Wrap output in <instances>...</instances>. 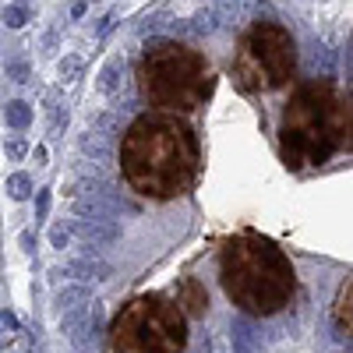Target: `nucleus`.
Instances as JSON below:
<instances>
[{"label":"nucleus","mask_w":353,"mask_h":353,"mask_svg":"<svg viewBox=\"0 0 353 353\" xmlns=\"http://www.w3.org/2000/svg\"><path fill=\"white\" fill-rule=\"evenodd\" d=\"M43 46H46V50H53V46H57V32H53V28L43 36Z\"/></svg>","instance_id":"473e14b6"},{"label":"nucleus","mask_w":353,"mask_h":353,"mask_svg":"<svg viewBox=\"0 0 353 353\" xmlns=\"http://www.w3.org/2000/svg\"><path fill=\"white\" fill-rule=\"evenodd\" d=\"M68 241H71V233H68V226H64V223H57V226L50 230V244H53L57 251H64V248H68Z\"/></svg>","instance_id":"393cba45"},{"label":"nucleus","mask_w":353,"mask_h":353,"mask_svg":"<svg viewBox=\"0 0 353 353\" xmlns=\"http://www.w3.org/2000/svg\"><path fill=\"white\" fill-rule=\"evenodd\" d=\"M176 307H181L184 318H205V311H209V290H205V283L194 276L181 279V286H176Z\"/></svg>","instance_id":"6e6552de"},{"label":"nucleus","mask_w":353,"mask_h":353,"mask_svg":"<svg viewBox=\"0 0 353 353\" xmlns=\"http://www.w3.org/2000/svg\"><path fill=\"white\" fill-rule=\"evenodd\" d=\"M0 321H4V325H8L11 332H18V318H14L11 311H0Z\"/></svg>","instance_id":"c756f323"},{"label":"nucleus","mask_w":353,"mask_h":353,"mask_svg":"<svg viewBox=\"0 0 353 353\" xmlns=\"http://www.w3.org/2000/svg\"><path fill=\"white\" fill-rule=\"evenodd\" d=\"M201 166L198 134L181 113H138L121 138V173L141 194L170 201L194 188Z\"/></svg>","instance_id":"f257e3e1"},{"label":"nucleus","mask_w":353,"mask_h":353,"mask_svg":"<svg viewBox=\"0 0 353 353\" xmlns=\"http://www.w3.org/2000/svg\"><path fill=\"white\" fill-rule=\"evenodd\" d=\"M212 14H216L219 28H223V25H233V14H237V0H212Z\"/></svg>","instance_id":"412c9836"},{"label":"nucleus","mask_w":353,"mask_h":353,"mask_svg":"<svg viewBox=\"0 0 353 353\" xmlns=\"http://www.w3.org/2000/svg\"><path fill=\"white\" fill-rule=\"evenodd\" d=\"M85 14V0H74V4H71V18H81Z\"/></svg>","instance_id":"2f4dec72"},{"label":"nucleus","mask_w":353,"mask_h":353,"mask_svg":"<svg viewBox=\"0 0 353 353\" xmlns=\"http://www.w3.org/2000/svg\"><path fill=\"white\" fill-rule=\"evenodd\" d=\"M254 14H258V18H272V8H269V4H258Z\"/></svg>","instance_id":"72a5a7b5"},{"label":"nucleus","mask_w":353,"mask_h":353,"mask_svg":"<svg viewBox=\"0 0 353 353\" xmlns=\"http://www.w3.org/2000/svg\"><path fill=\"white\" fill-rule=\"evenodd\" d=\"M14 4H25V0H14Z\"/></svg>","instance_id":"f704fd0d"},{"label":"nucleus","mask_w":353,"mask_h":353,"mask_svg":"<svg viewBox=\"0 0 353 353\" xmlns=\"http://www.w3.org/2000/svg\"><path fill=\"white\" fill-rule=\"evenodd\" d=\"M4 152H8V159H14V163H18V159H25V156H28V145H25V138H11V141L4 145Z\"/></svg>","instance_id":"a878e982"},{"label":"nucleus","mask_w":353,"mask_h":353,"mask_svg":"<svg viewBox=\"0 0 353 353\" xmlns=\"http://www.w3.org/2000/svg\"><path fill=\"white\" fill-rule=\"evenodd\" d=\"M201 353H226V336H223V332L209 336V343L201 346Z\"/></svg>","instance_id":"bb28decb"},{"label":"nucleus","mask_w":353,"mask_h":353,"mask_svg":"<svg viewBox=\"0 0 353 353\" xmlns=\"http://www.w3.org/2000/svg\"><path fill=\"white\" fill-rule=\"evenodd\" d=\"M8 194H11V201H25L28 194H32V176L28 173H11L8 176Z\"/></svg>","instance_id":"a211bd4d"},{"label":"nucleus","mask_w":353,"mask_h":353,"mask_svg":"<svg viewBox=\"0 0 353 353\" xmlns=\"http://www.w3.org/2000/svg\"><path fill=\"white\" fill-rule=\"evenodd\" d=\"M350 141V96L329 78L293 88L279 117V159L286 170L325 166Z\"/></svg>","instance_id":"f03ea898"},{"label":"nucleus","mask_w":353,"mask_h":353,"mask_svg":"<svg viewBox=\"0 0 353 353\" xmlns=\"http://www.w3.org/2000/svg\"><path fill=\"white\" fill-rule=\"evenodd\" d=\"M219 283L230 304H237L248 318L279 314L297 293L293 261L261 233H237L223 244Z\"/></svg>","instance_id":"7ed1b4c3"},{"label":"nucleus","mask_w":353,"mask_h":353,"mask_svg":"<svg viewBox=\"0 0 353 353\" xmlns=\"http://www.w3.org/2000/svg\"><path fill=\"white\" fill-rule=\"evenodd\" d=\"M297 71V39L276 18H258L241 36L230 64V78L241 92H272L283 88Z\"/></svg>","instance_id":"39448f33"},{"label":"nucleus","mask_w":353,"mask_h":353,"mask_svg":"<svg viewBox=\"0 0 353 353\" xmlns=\"http://www.w3.org/2000/svg\"><path fill=\"white\" fill-rule=\"evenodd\" d=\"M81 152H85V156H92L96 163H106L110 152H113V141L99 138L96 131H85V134H81Z\"/></svg>","instance_id":"4468645a"},{"label":"nucleus","mask_w":353,"mask_h":353,"mask_svg":"<svg viewBox=\"0 0 353 353\" xmlns=\"http://www.w3.org/2000/svg\"><path fill=\"white\" fill-rule=\"evenodd\" d=\"M0 21H4L8 28H21V25H28V11H25L21 4H11V8L4 11V18H0Z\"/></svg>","instance_id":"5701e85b"},{"label":"nucleus","mask_w":353,"mask_h":353,"mask_svg":"<svg viewBox=\"0 0 353 353\" xmlns=\"http://www.w3.org/2000/svg\"><path fill=\"white\" fill-rule=\"evenodd\" d=\"M68 233H78L88 248H106L113 241H121V226L113 219H74L68 223Z\"/></svg>","instance_id":"0eeeda50"},{"label":"nucleus","mask_w":353,"mask_h":353,"mask_svg":"<svg viewBox=\"0 0 353 353\" xmlns=\"http://www.w3.org/2000/svg\"><path fill=\"white\" fill-rule=\"evenodd\" d=\"M88 131H96L106 141H117V134H121V117L117 113H96L92 124H88Z\"/></svg>","instance_id":"2eb2a0df"},{"label":"nucleus","mask_w":353,"mask_h":353,"mask_svg":"<svg viewBox=\"0 0 353 353\" xmlns=\"http://www.w3.org/2000/svg\"><path fill=\"white\" fill-rule=\"evenodd\" d=\"M113 25H117V14H113V11H110V14H103V18H99V25H96V36L103 39V36L110 32V28H113Z\"/></svg>","instance_id":"cd10ccee"},{"label":"nucleus","mask_w":353,"mask_h":353,"mask_svg":"<svg viewBox=\"0 0 353 353\" xmlns=\"http://www.w3.org/2000/svg\"><path fill=\"white\" fill-rule=\"evenodd\" d=\"M68 106H61L57 99H50L46 103V128H50V138H61L64 134V128H68Z\"/></svg>","instance_id":"dca6fc26"},{"label":"nucleus","mask_w":353,"mask_h":353,"mask_svg":"<svg viewBox=\"0 0 353 353\" xmlns=\"http://www.w3.org/2000/svg\"><path fill=\"white\" fill-rule=\"evenodd\" d=\"M350 301H353V276H346L336 290V304H332V318H336V325L339 332L350 336V325H353V318H350Z\"/></svg>","instance_id":"9d476101"},{"label":"nucleus","mask_w":353,"mask_h":353,"mask_svg":"<svg viewBox=\"0 0 353 353\" xmlns=\"http://www.w3.org/2000/svg\"><path fill=\"white\" fill-rule=\"evenodd\" d=\"M188 321L176 301L141 293L110 321V353H184Z\"/></svg>","instance_id":"423d86ee"},{"label":"nucleus","mask_w":353,"mask_h":353,"mask_svg":"<svg viewBox=\"0 0 353 353\" xmlns=\"http://www.w3.org/2000/svg\"><path fill=\"white\" fill-rule=\"evenodd\" d=\"M230 339H233V353H254V350L261 346V339H258V332L251 329L248 314H241L237 321H233V329H230Z\"/></svg>","instance_id":"9b49d317"},{"label":"nucleus","mask_w":353,"mask_h":353,"mask_svg":"<svg viewBox=\"0 0 353 353\" xmlns=\"http://www.w3.org/2000/svg\"><path fill=\"white\" fill-rule=\"evenodd\" d=\"M57 74H61V81H64V85L78 81V74H81V57H78V53H68L64 61L57 64Z\"/></svg>","instance_id":"aec40b11"},{"label":"nucleus","mask_w":353,"mask_h":353,"mask_svg":"<svg viewBox=\"0 0 353 353\" xmlns=\"http://www.w3.org/2000/svg\"><path fill=\"white\" fill-rule=\"evenodd\" d=\"M32 156H36V166H46V156H50V152H46V145H36V152H32Z\"/></svg>","instance_id":"7c9ffc66"},{"label":"nucleus","mask_w":353,"mask_h":353,"mask_svg":"<svg viewBox=\"0 0 353 353\" xmlns=\"http://www.w3.org/2000/svg\"><path fill=\"white\" fill-rule=\"evenodd\" d=\"M4 74H8L11 81L25 85L28 78H32V68H28V61H11V64H4Z\"/></svg>","instance_id":"4be33fe9"},{"label":"nucleus","mask_w":353,"mask_h":353,"mask_svg":"<svg viewBox=\"0 0 353 353\" xmlns=\"http://www.w3.org/2000/svg\"><path fill=\"white\" fill-rule=\"evenodd\" d=\"M18 244H21V251L32 254V251H36V233H32V230H25L21 237H18Z\"/></svg>","instance_id":"c85d7f7f"},{"label":"nucleus","mask_w":353,"mask_h":353,"mask_svg":"<svg viewBox=\"0 0 353 353\" xmlns=\"http://www.w3.org/2000/svg\"><path fill=\"white\" fill-rule=\"evenodd\" d=\"M4 124L14 128V131H25L28 124H32V106H28L25 99H11L4 106Z\"/></svg>","instance_id":"ddd939ff"},{"label":"nucleus","mask_w":353,"mask_h":353,"mask_svg":"<svg viewBox=\"0 0 353 353\" xmlns=\"http://www.w3.org/2000/svg\"><path fill=\"white\" fill-rule=\"evenodd\" d=\"M50 201H53V191L50 188H39L36 191V223L50 216Z\"/></svg>","instance_id":"b1692460"},{"label":"nucleus","mask_w":353,"mask_h":353,"mask_svg":"<svg viewBox=\"0 0 353 353\" xmlns=\"http://www.w3.org/2000/svg\"><path fill=\"white\" fill-rule=\"evenodd\" d=\"M88 297H92V290L88 286H68V290H61L57 293V311H68V307H78V304H85Z\"/></svg>","instance_id":"f3484780"},{"label":"nucleus","mask_w":353,"mask_h":353,"mask_svg":"<svg viewBox=\"0 0 353 353\" xmlns=\"http://www.w3.org/2000/svg\"><path fill=\"white\" fill-rule=\"evenodd\" d=\"M216 28H219V21H216L212 8H201V11L191 18V32H198V36H212Z\"/></svg>","instance_id":"6ab92c4d"},{"label":"nucleus","mask_w":353,"mask_h":353,"mask_svg":"<svg viewBox=\"0 0 353 353\" xmlns=\"http://www.w3.org/2000/svg\"><path fill=\"white\" fill-rule=\"evenodd\" d=\"M110 272H113L110 265L96 258V248L68 261V276H78V279H85V283H88V279H110Z\"/></svg>","instance_id":"1a4fd4ad"},{"label":"nucleus","mask_w":353,"mask_h":353,"mask_svg":"<svg viewBox=\"0 0 353 353\" xmlns=\"http://www.w3.org/2000/svg\"><path fill=\"white\" fill-rule=\"evenodd\" d=\"M138 92L149 106L170 113H191L205 106L216 88V74L205 53L176 39H152L138 61Z\"/></svg>","instance_id":"20e7f679"},{"label":"nucleus","mask_w":353,"mask_h":353,"mask_svg":"<svg viewBox=\"0 0 353 353\" xmlns=\"http://www.w3.org/2000/svg\"><path fill=\"white\" fill-rule=\"evenodd\" d=\"M121 74H124V57H113V61H106V64H103L96 88H99L103 96H113L117 88H121Z\"/></svg>","instance_id":"f8f14e48"}]
</instances>
